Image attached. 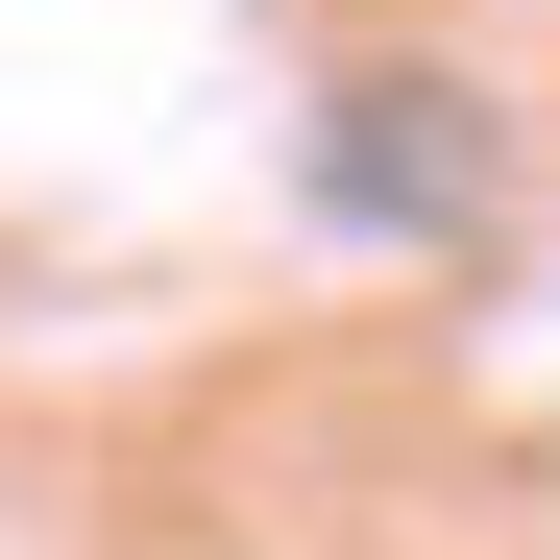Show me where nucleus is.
<instances>
[{
	"mask_svg": "<svg viewBox=\"0 0 560 560\" xmlns=\"http://www.w3.org/2000/svg\"><path fill=\"white\" fill-rule=\"evenodd\" d=\"M341 196L365 220H463V98H341Z\"/></svg>",
	"mask_w": 560,
	"mask_h": 560,
	"instance_id": "f257e3e1",
	"label": "nucleus"
}]
</instances>
